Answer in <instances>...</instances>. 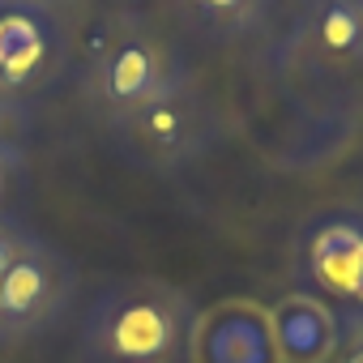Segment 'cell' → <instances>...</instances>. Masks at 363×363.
I'll return each instance as SVG.
<instances>
[{
	"label": "cell",
	"mask_w": 363,
	"mask_h": 363,
	"mask_svg": "<svg viewBox=\"0 0 363 363\" xmlns=\"http://www.w3.org/2000/svg\"><path fill=\"white\" fill-rule=\"evenodd\" d=\"M189 82H197V69L175 30L141 9L103 13L77 65V99L103 137Z\"/></svg>",
	"instance_id": "obj_1"
},
{
	"label": "cell",
	"mask_w": 363,
	"mask_h": 363,
	"mask_svg": "<svg viewBox=\"0 0 363 363\" xmlns=\"http://www.w3.org/2000/svg\"><path fill=\"white\" fill-rule=\"evenodd\" d=\"M193 320L184 286L150 274L111 278L86 303L77 346L86 363H189Z\"/></svg>",
	"instance_id": "obj_2"
},
{
	"label": "cell",
	"mask_w": 363,
	"mask_h": 363,
	"mask_svg": "<svg viewBox=\"0 0 363 363\" xmlns=\"http://www.w3.org/2000/svg\"><path fill=\"white\" fill-rule=\"evenodd\" d=\"M231 120L218 94H210L201 82H189L158 103L141 107L133 120H124L107 141L141 171L150 175H179L210 158V150L223 145Z\"/></svg>",
	"instance_id": "obj_3"
},
{
	"label": "cell",
	"mask_w": 363,
	"mask_h": 363,
	"mask_svg": "<svg viewBox=\"0 0 363 363\" xmlns=\"http://www.w3.org/2000/svg\"><path fill=\"white\" fill-rule=\"evenodd\" d=\"M77 269L73 261L30 231L22 257L0 278V346L43 337L73 303Z\"/></svg>",
	"instance_id": "obj_4"
},
{
	"label": "cell",
	"mask_w": 363,
	"mask_h": 363,
	"mask_svg": "<svg viewBox=\"0 0 363 363\" xmlns=\"http://www.w3.org/2000/svg\"><path fill=\"white\" fill-rule=\"evenodd\" d=\"M73 69V22L56 9L0 5V94L39 99Z\"/></svg>",
	"instance_id": "obj_5"
},
{
	"label": "cell",
	"mask_w": 363,
	"mask_h": 363,
	"mask_svg": "<svg viewBox=\"0 0 363 363\" xmlns=\"http://www.w3.org/2000/svg\"><path fill=\"white\" fill-rule=\"evenodd\" d=\"M291 65L303 73H359L363 69V13L354 0H303L291 35Z\"/></svg>",
	"instance_id": "obj_6"
},
{
	"label": "cell",
	"mask_w": 363,
	"mask_h": 363,
	"mask_svg": "<svg viewBox=\"0 0 363 363\" xmlns=\"http://www.w3.org/2000/svg\"><path fill=\"white\" fill-rule=\"evenodd\" d=\"M189 363H282L269 308L257 299H218L193 320Z\"/></svg>",
	"instance_id": "obj_7"
},
{
	"label": "cell",
	"mask_w": 363,
	"mask_h": 363,
	"mask_svg": "<svg viewBox=\"0 0 363 363\" xmlns=\"http://www.w3.org/2000/svg\"><path fill=\"white\" fill-rule=\"evenodd\" d=\"M303 274L342 308H363V214H329L303 231Z\"/></svg>",
	"instance_id": "obj_8"
},
{
	"label": "cell",
	"mask_w": 363,
	"mask_h": 363,
	"mask_svg": "<svg viewBox=\"0 0 363 363\" xmlns=\"http://www.w3.org/2000/svg\"><path fill=\"white\" fill-rule=\"evenodd\" d=\"M278 0H158V18L206 48H235L269 30Z\"/></svg>",
	"instance_id": "obj_9"
},
{
	"label": "cell",
	"mask_w": 363,
	"mask_h": 363,
	"mask_svg": "<svg viewBox=\"0 0 363 363\" xmlns=\"http://www.w3.org/2000/svg\"><path fill=\"white\" fill-rule=\"evenodd\" d=\"M269 329L282 363H333L337 350V308L325 295L291 291L269 308Z\"/></svg>",
	"instance_id": "obj_10"
},
{
	"label": "cell",
	"mask_w": 363,
	"mask_h": 363,
	"mask_svg": "<svg viewBox=\"0 0 363 363\" xmlns=\"http://www.w3.org/2000/svg\"><path fill=\"white\" fill-rule=\"evenodd\" d=\"M30 137V103L0 94V150H26Z\"/></svg>",
	"instance_id": "obj_11"
},
{
	"label": "cell",
	"mask_w": 363,
	"mask_h": 363,
	"mask_svg": "<svg viewBox=\"0 0 363 363\" xmlns=\"http://www.w3.org/2000/svg\"><path fill=\"white\" fill-rule=\"evenodd\" d=\"M333 363H363V308H337Z\"/></svg>",
	"instance_id": "obj_12"
},
{
	"label": "cell",
	"mask_w": 363,
	"mask_h": 363,
	"mask_svg": "<svg viewBox=\"0 0 363 363\" xmlns=\"http://www.w3.org/2000/svg\"><path fill=\"white\" fill-rule=\"evenodd\" d=\"M22 175H26V150H0V218H13Z\"/></svg>",
	"instance_id": "obj_13"
},
{
	"label": "cell",
	"mask_w": 363,
	"mask_h": 363,
	"mask_svg": "<svg viewBox=\"0 0 363 363\" xmlns=\"http://www.w3.org/2000/svg\"><path fill=\"white\" fill-rule=\"evenodd\" d=\"M26 240H30V231H26L18 218H0V278H5V274H9V265L22 257Z\"/></svg>",
	"instance_id": "obj_14"
},
{
	"label": "cell",
	"mask_w": 363,
	"mask_h": 363,
	"mask_svg": "<svg viewBox=\"0 0 363 363\" xmlns=\"http://www.w3.org/2000/svg\"><path fill=\"white\" fill-rule=\"evenodd\" d=\"M0 5H35V9H56V13H73L77 0H0Z\"/></svg>",
	"instance_id": "obj_15"
}]
</instances>
